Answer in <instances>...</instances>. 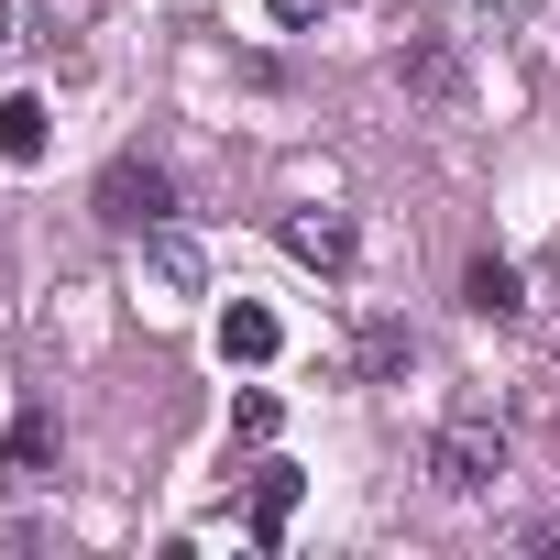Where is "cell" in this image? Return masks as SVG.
<instances>
[{"instance_id": "30bf717a", "label": "cell", "mask_w": 560, "mask_h": 560, "mask_svg": "<svg viewBox=\"0 0 560 560\" xmlns=\"http://www.w3.org/2000/svg\"><path fill=\"white\" fill-rule=\"evenodd\" d=\"M396 78H418V89H451V34H440V23H418V34H407V56H396Z\"/></svg>"}, {"instance_id": "9c48e42d", "label": "cell", "mask_w": 560, "mask_h": 560, "mask_svg": "<svg viewBox=\"0 0 560 560\" xmlns=\"http://www.w3.org/2000/svg\"><path fill=\"white\" fill-rule=\"evenodd\" d=\"M143 242H154V275H165L176 298H198V287H209V253H198V242H187L176 220H165V231H143Z\"/></svg>"}, {"instance_id": "277c9868", "label": "cell", "mask_w": 560, "mask_h": 560, "mask_svg": "<svg viewBox=\"0 0 560 560\" xmlns=\"http://www.w3.org/2000/svg\"><path fill=\"white\" fill-rule=\"evenodd\" d=\"M45 472H56V407H23L0 440V483H45Z\"/></svg>"}, {"instance_id": "4fadbf2b", "label": "cell", "mask_w": 560, "mask_h": 560, "mask_svg": "<svg viewBox=\"0 0 560 560\" xmlns=\"http://www.w3.org/2000/svg\"><path fill=\"white\" fill-rule=\"evenodd\" d=\"M89 12H100V0H45L34 23H45V34H89Z\"/></svg>"}, {"instance_id": "9a60e30c", "label": "cell", "mask_w": 560, "mask_h": 560, "mask_svg": "<svg viewBox=\"0 0 560 560\" xmlns=\"http://www.w3.org/2000/svg\"><path fill=\"white\" fill-rule=\"evenodd\" d=\"M0 45H12V12H0Z\"/></svg>"}, {"instance_id": "7a4b0ae2", "label": "cell", "mask_w": 560, "mask_h": 560, "mask_svg": "<svg viewBox=\"0 0 560 560\" xmlns=\"http://www.w3.org/2000/svg\"><path fill=\"white\" fill-rule=\"evenodd\" d=\"M100 220H110V231H165V220H176V176L143 165V154H121V165L100 176Z\"/></svg>"}, {"instance_id": "ba28073f", "label": "cell", "mask_w": 560, "mask_h": 560, "mask_svg": "<svg viewBox=\"0 0 560 560\" xmlns=\"http://www.w3.org/2000/svg\"><path fill=\"white\" fill-rule=\"evenodd\" d=\"M0 165H45V100H0Z\"/></svg>"}, {"instance_id": "6da1fadb", "label": "cell", "mask_w": 560, "mask_h": 560, "mask_svg": "<svg viewBox=\"0 0 560 560\" xmlns=\"http://www.w3.org/2000/svg\"><path fill=\"white\" fill-rule=\"evenodd\" d=\"M505 472V418H483V407H462L440 440H429V483L440 494H483Z\"/></svg>"}, {"instance_id": "8992f818", "label": "cell", "mask_w": 560, "mask_h": 560, "mask_svg": "<svg viewBox=\"0 0 560 560\" xmlns=\"http://www.w3.org/2000/svg\"><path fill=\"white\" fill-rule=\"evenodd\" d=\"M287 253L319 264V275H341V264H352V220H341V209H298V220H287Z\"/></svg>"}, {"instance_id": "7c38bea8", "label": "cell", "mask_w": 560, "mask_h": 560, "mask_svg": "<svg viewBox=\"0 0 560 560\" xmlns=\"http://www.w3.org/2000/svg\"><path fill=\"white\" fill-rule=\"evenodd\" d=\"M231 429H242V440H275V429H287V407H275V396H264V385H253V396H242V407H231Z\"/></svg>"}, {"instance_id": "5bb4252c", "label": "cell", "mask_w": 560, "mask_h": 560, "mask_svg": "<svg viewBox=\"0 0 560 560\" xmlns=\"http://www.w3.org/2000/svg\"><path fill=\"white\" fill-rule=\"evenodd\" d=\"M330 12V0H275V23H319Z\"/></svg>"}, {"instance_id": "5b68a950", "label": "cell", "mask_w": 560, "mask_h": 560, "mask_svg": "<svg viewBox=\"0 0 560 560\" xmlns=\"http://www.w3.org/2000/svg\"><path fill=\"white\" fill-rule=\"evenodd\" d=\"M275 341H287V330H275L264 298H231L220 308V363H275Z\"/></svg>"}, {"instance_id": "3957f363", "label": "cell", "mask_w": 560, "mask_h": 560, "mask_svg": "<svg viewBox=\"0 0 560 560\" xmlns=\"http://www.w3.org/2000/svg\"><path fill=\"white\" fill-rule=\"evenodd\" d=\"M298 494H308V472H298V462H264V472H253V505H242V527L275 549V538L298 527Z\"/></svg>"}, {"instance_id": "52a82bcc", "label": "cell", "mask_w": 560, "mask_h": 560, "mask_svg": "<svg viewBox=\"0 0 560 560\" xmlns=\"http://www.w3.org/2000/svg\"><path fill=\"white\" fill-rule=\"evenodd\" d=\"M462 298H472L483 319H516V308H527V275H516L505 253H472V275H462Z\"/></svg>"}, {"instance_id": "8fae6325", "label": "cell", "mask_w": 560, "mask_h": 560, "mask_svg": "<svg viewBox=\"0 0 560 560\" xmlns=\"http://www.w3.org/2000/svg\"><path fill=\"white\" fill-rule=\"evenodd\" d=\"M407 352H418V341H407L396 319H374V330H363V374H374V385H396V374H407Z\"/></svg>"}]
</instances>
